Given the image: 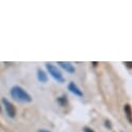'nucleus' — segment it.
Returning a JSON list of instances; mask_svg holds the SVG:
<instances>
[{
    "mask_svg": "<svg viewBox=\"0 0 132 132\" xmlns=\"http://www.w3.org/2000/svg\"><path fill=\"white\" fill-rule=\"evenodd\" d=\"M11 96L15 99V100L19 101V102H24V103H29L32 101L31 96L25 90L23 89L21 86L16 85L14 87H12L11 89Z\"/></svg>",
    "mask_w": 132,
    "mask_h": 132,
    "instance_id": "1",
    "label": "nucleus"
},
{
    "mask_svg": "<svg viewBox=\"0 0 132 132\" xmlns=\"http://www.w3.org/2000/svg\"><path fill=\"white\" fill-rule=\"evenodd\" d=\"M46 69H47L48 73H49V74H50V75H51L57 82H60V83L64 82V78H63L61 72L55 67V65H53L52 63L47 62V63H46Z\"/></svg>",
    "mask_w": 132,
    "mask_h": 132,
    "instance_id": "2",
    "label": "nucleus"
},
{
    "mask_svg": "<svg viewBox=\"0 0 132 132\" xmlns=\"http://www.w3.org/2000/svg\"><path fill=\"white\" fill-rule=\"evenodd\" d=\"M2 103H3V106H4V108H5V111H6L7 116H9L10 118L14 119V118L16 117V107H15L9 100H6L5 98L2 99Z\"/></svg>",
    "mask_w": 132,
    "mask_h": 132,
    "instance_id": "3",
    "label": "nucleus"
},
{
    "mask_svg": "<svg viewBox=\"0 0 132 132\" xmlns=\"http://www.w3.org/2000/svg\"><path fill=\"white\" fill-rule=\"evenodd\" d=\"M57 64L59 65L61 69H63L64 71H67L70 74H73L76 71V69H75L74 65L72 64V62H69V61H58Z\"/></svg>",
    "mask_w": 132,
    "mask_h": 132,
    "instance_id": "4",
    "label": "nucleus"
},
{
    "mask_svg": "<svg viewBox=\"0 0 132 132\" xmlns=\"http://www.w3.org/2000/svg\"><path fill=\"white\" fill-rule=\"evenodd\" d=\"M68 89L72 93V94H74L75 96H77V97H83V93H82V90L77 86V84L75 83V82H73V81H71L69 84H68Z\"/></svg>",
    "mask_w": 132,
    "mask_h": 132,
    "instance_id": "5",
    "label": "nucleus"
},
{
    "mask_svg": "<svg viewBox=\"0 0 132 132\" xmlns=\"http://www.w3.org/2000/svg\"><path fill=\"white\" fill-rule=\"evenodd\" d=\"M124 111H125V116H126L127 121L130 124H132V108H131V106L129 104H126L124 106Z\"/></svg>",
    "mask_w": 132,
    "mask_h": 132,
    "instance_id": "6",
    "label": "nucleus"
},
{
    "mask_svg": "<svg viewBox=\"0 0 132 132\" xmlns=\"http://www.w3.org/2000/svg\"><path fill=\"white\" fill-rule=\"evenodd\" d=\"M38 79H39V81H41V82H43V83H46L47 81H48V76H47V74L43 71V70H38Z\"/></svg>",
    "mask_w": 132,
    "mask_h": 132,
    "instance_id": "7",
    "label": "nucleus"
},
{
    "mask_svg": "<svg viewBox=\"0 0 132 132\" xmlns=\"http://www.w3.org/2000/svg\"><path fill=\"white\" fill-rule=\"evenodd\" d=\"M56 102L60 106H65V105L68 104V99H67V97H65V96H61V97H58L56 99Z\"/></svg>",
    "mask_w": 132,
    "mask_h": 132,
    "instance_id": "8",
    "label": "nucleus"
},
{
    "mask_svg": "<svg viewBox=\"0 0 132 132\" xmlns=\"http://www.w3.org/2000/svg\"><path fill=\"white\" fill-rule=\"evenodd\" d=\"M124 64L126 65L128 69H132V61H125Z\"/></svg>",
    "mask_w": 132,
    "mask_h": 132,
    "instance_id": "9",
    "label": "nucleus"
},
{
    "mask_svg": "<svg viewBox=\"0 0 132 132\" xmlns=\"http://www.w3.org/2000/svg\"><path fill=\"white\" fill-rule=\"evenodd\" d=\"M83 132H95V131H94L92 128H89V127H86V126H85V127L83 128Z\"/></svg>",
    "mask_w": 132,
    "mask_h": 132,
    "instance_id": "10",
    "label": "nucleus"
},
{
    "mask_svg": "<svg viewBox=\"0 0 132 132\" xmlns=\"http://www.w3.org/2000/svg\"><path fill=\"white\" fill-rule=\"evenodd\" d=\"M105 123H106V124H105V125H106V127H108V128H111V126H110V124H109V123H110L109 121H106Z\"/></svg>",
    "mask_w": 132,
    "mask_h": 132,
    "instance_id": "11",
    "label": "nucleus"
},
{
    "mask_svg": "<svg viewBox=\"0 0 132 132\" xmlns=\"http://www.w3.org/2000/svg\"><path fill=\"white\" fill-rule=\"evenodd\" d=\"M39 132H50V131H48L46 129H41V130H39Z\"/></svg>",
    "mask_w": 132,
    "mask_h": 132,
    "instance_id": "12",
    "label": "nucleus"
},
{
    "mask_svg": "<svg viewBox=\"0 0 132 132\" xmlns=\"http://www.w3.org/2000/svg\"><path fill=\"white\" fill-rule=\"evenodd\" d=\"M0 112H1V106H0Z\"/></svg>",
    "mask_w": 132,
    "mask_h": 132,
    "instance_id": "13",
    "label": "nucleus"
}]
</instances>
